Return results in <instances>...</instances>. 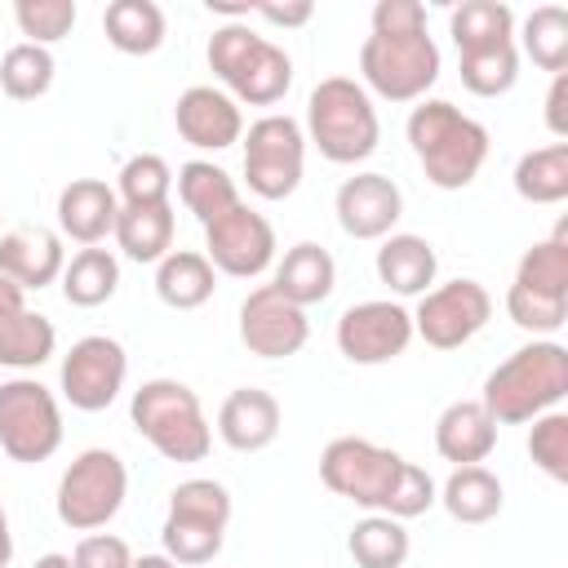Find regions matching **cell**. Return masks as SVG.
Masks as SVG:
<instances>
[{"mask_svg":"<svg viewBox=\"0 0 568 568\" xmlns=\"http://www.w3.org/2000/svg\"><path fill=\"white\" fill-rule=\"evenodd\" d=\"M280 435V399L262 386H235L217 408V439L235 453H262Z\"/></svg>","mask_w":568,"mask_h":568,"instance_id":"cell-21","label":"cell"},{"mask_svg":"<svg viewBox=\"0 0 568 568\" xmlns=\"http://www.w3.org/2000/svg\"><path fill=\"white\" fill-rule=\"evenodd\" d=\"M75 18H80L75 13V0H18L13 4L18 31L27 36V44H40V49L67 40L71 27H75Z\"/></svg>","mask_w":568,"mask_h":568,"instance_id":"cell-39","label":"cell"},{"mask_svg":"<svg viewBox=\"0 0 568 568\" xmlns=\"http://www.w3.org/2000/svg\"><path fill=\"white\" fill-rule=\"evenodd\" d=\"M62 266H67V248H62V235L58 231H44V226H13L0 235V275L13 280L22 293H40L49 284L62 280Z\"/></svg>","mask_w":568,"mask_h":568,"instance_id":"cell-19","label":"cell"},{"mask_svg":"<svg viewBox=\"0 0 568 568\" xmlns=\"http://www.w3.org/2000/svg\"><path fill=\"white\" fill-rule=\"evenodd\" d=\"M564 395H568V346L555 337H532L484 377L479 404L497 426H524L559 408Z\"/></svg>","mask_w":568,"mask_h":568,"instance_id":"cell-2","label":"cell"},{"mask_svg":"<svg viewBox=\"0 0 568 568\" xmlns=\"http://www.w3.org/2000/svg\"><path fill=\"white\" fill-rule=\"evenodd\" d=\"M71 568H133V550L115 532H84L71 550Z\"/></svg>","mask_w":568,"mask_h":568,"instance_id":"cell-42","label":"cell"},{"mask_svg":"<svg viewBox=\"0 0 568 568\" xmlns=\"http://www.w3.org/2000/svg\"><path fill=\"white\" fill-rule=\"evenodd\" d=\"M53 346H58V328L49 315L31 311L27 302L0 311V368L13 373L40 368L44 359H53Z\"/></svg>","mask_w":568,"mask_h":568,"instance_id":"cell-26","label":"cell"},{"mask_svg":"<svg viewBox=\"0 0 568 568\" xmlns=\"http://www.w3.org/2000/svg\"><path fill=\"white\" fill-rule=\"evenodd\" d=\"M173 169L164 155H129L120 169V204H169Z\"/></svg>","mask_w":568,"mask_h":568,"instance_id":"cell-40","label":"cell"},{"mask_svg":"<svg viewBox=\"0 0 568 568\" xmlns=\"http://www.w3.org/2000/svg\"><path fill=\"white\" fill-rule=\"evenodd\" d=\"M306 337H311L306 311L293 306L288 297H280L271 284H257L240 302V342L257 359H288L306 346Z\"/></svg>","mask_w":568,"mask_h":568,"instance_id":"cell-16","label":"cell"},{"mask_svg":"<svg viewBox=\"0 0 568 568\" xmlns=\"http://www.w3.org/2000/svg\"><path fill=\"white\" fill-rule=\"evenodd\" d=\"M364 93L386 102H422L439 80V44L426 27L417 31H368L359 44Z\"/></svg>","mask_w":568,"mask_h":568,"instance_id":"cell-7","label":"cell"},{"mask_svg":"<svg viewBox=\"0 0 568 568\" xmlns=\"http://www.w3.org/2000/svg\"><path fill=\"white\" fill-rule=\"evenodd\" d=\"M333 213L351 240H386L404 217V191L386 173H355L337 186Z\"/></svg>","mask_w":568,"mask_h":568,"instance_id":"cell-17","label":"cell"},{"mask_svg":"<svg viewBox=\"0 0 568 568\" xmlns=\"http://www.w3.org/2000/svg\"><path fill=\"white\" fill-rule=\"evenodd\" d=\"M248 18H262L271 27H306L315 18V4L311 0H293V4H253Z\"/></svg>","mask_w":568,"mask_h":568,"instance_id":"cell-44","label":"cell"},{"mask_svg":"<svg viewBox=\"0 0 568 568\" xmlns=\"http://www.w3.org/2000/svg\"><path fill=\"white\" fill-rule=\"evenodd\" d=\"M115 213H120V195L102 178H71L58 191V231L62 240H75L84 248L102 244L115 231Z\"/></svg>","mask_w":568,"mask_h":568,"instance_id":"cell-20","label":"cell"},{"mask_svg":"<svg viewBox=\"0 0 568 568\" xmlns=\"http://www.w3.org/2000/svg\"><path fill=\"white\" fill-rule=\"evenodd\" d=\"M53 71H58V62H53L49 49L18 40L0 58V89L13 102H36V98H44L53 89Z\"/></svg>","mask_w":568,"mask_h":568,"instance_id":"cell-36","label":"cell"},{"mask_svg":"<svg viewBox=\"0 0 568 568\" xmlns=\"http://www.w3.org/2000/svg\"><path fill=\"white\" fill-rule=\"evenodd\" d=\"M102 31H106V44L129 53V58H146L164 44V9L155 0H111L102 9Z\"/></svg>","mask_w":568,"mask_h":568,"instance_id":"cell-29","label":"cell"},{"mask_svg":"<svg viewBox=\"0 0 568 568\" xmlns=\"http://www.w3.org/2000/svg\"><path fill=\"white\" fill-rule=\"evenodd\" d=\"M519 44H524V53L532 58V67H541V71H550V75L568 71V9H559V4H537V9L524 18V27H519Z\"/></svg>","mask_w":568,"mask_h":568,"instance_id":"cell-37","label":"cell"},{"mask_svg":"<svg viewBox=\"0 0 568 568\" xmlns=\"http://www.w3.org/2000/svg\"><path fill=\"white\" fill-rule=\"evenodd\" d=\"M124 377H129V355L115 337L106 333H89L80 342H71V351L62 355V368H58V390L71 408L80 413H102L120 399L124 390Z\"/></svg>","mask_w":568,"mask_h":568,"instance_id":"cell-13","label":"cell"},{"mask_svg":"<svg viewBox=\"0 0 568 568\" xmlns=\"http://www.w3.org/2000/svg\"><path fill=\"white\" fill-rule=\"evenodd\" d=\"M31 568H71V555H58V550H49V555H40Z\"/></svg>","mask_w":568,"mask_h":568,"instance_id":"cell-49","label":"cell"},{"mask_svg":"<svg viewBox=\"0 0 568 568\" xmlns=\"http://www.w3.org/2000/svg\"><path fill=\"white\" fill-rule=\"evenodd\" d=\"M9 559H13V532H9V515L0 506V568H9Z\"/></svg>","mask_w":568,"mask_h":568,"instance_id":"cell-47","label":"cell"},{"mask_svg":"<svg viewBox=\"0 0 568 568\" xmlns=\"http://www.w3.org/2000/svg\"><path fill=\"white\" fill-rule=\"evenodd\" d=\"M204 257L231 280H257L275 262V226L240 200L204 226Z\"/></svg>","mask_w":568,"mask_h":568,"instance_id":"cell-15","label":"cell"},{"mask_svg":"<svg viewBox=\"0 0 568 568\" xmlns=\"http://www.w3.org/2000/svg\"><path fill=\"white\" fill-rule=\"evenodd\" d=\"M178 200L186 204V213H195L200 226H209L213 217H222L226 209L240 204V186L235 178L213 164V160H186L178 169Z\"/></svg>","mask_w":568,"mask_h":568,"instance_id":"cell-30","label":"cell"},{"mask_svg":"<svg viewBox=\"0 0 568 568\" xmlns=\"http://www.w3.org/2000/svg\"><path fill=\"white\" fill-rule=\"evenodd\" d=\"M217 288V271L200 248H173L155 262V297L173 311H200Z\"/></svg>","mask_w":568,"mask_h":568,"instance_id":"cell-27","label":"cell"},{"mask_svg":"<svg viewBox=\"0 0 568 568\" xmlns=\"http://www.w3.org/2000/svg\"><path fill=\"white\" fill-rule=\"evenodd\" d=\"M133 568H178V564L160 550V555H138V559H133Z\"/></svg>","mask_w":568,"mask_h":568,"instance_id":"cell-48","label":"cell"},{"mask_svg":"<svg viewBox=\"0 0 568 568\" xmlns=\"http://www.w3.org/2000/svg\"><path fill=\"white\" fill-rule=\"evenodd\" d=\"M346 550L355 559V568H404L413 541L408 528L390 515H364L351 532H346Z\"/></svg>","mask_w":568,"mask_h":568,"instance_id":"cell-35","label":"cell"},{"mask_svg":"<svg viewBox=\"0 0 568 568\" xmlns=\"http://www.w3.org/2000/svg\"><path fill=\"white\" fill-rule=\"evenodd\" d=\"M22 302H27V293H22L13 280H4V275H0V311H9V306H22Z\"/></svg>","mask_w":568,"mask_h":568,"instance_id":"cell-46","label":"cell"},{"mask_svg":"<svg viewBox=\"0 0 568 568\" xmlns=\"http://www.w3.org/2000/svg\"><path fill=\"white\" fill-rule=\"evenodd\" d=\"M528 457L532 466L555 479V484H568V413L550 408L541 417H532V430H528Z\"/></svg>","mask_w":568,"mask_h":568,"instance_id":"cell-41","label":"cell"},{"mask_svg":"<svg viewBox=\"0 0 568 568\" xmlns=\"http://www.w3.org/2000/svg\"><path fill=\"white\" fill-rule=\"evenodd\" d=\"M368 22L373 31H417L426 27V9L417 0H377Z\"/></svg>","mask_w":568,"mask_h":568,"instance_id":"cell-43","label":"cell"},{"mask_svg":"<svg viewBox=\"0 0 568 568\" xmlns=\"http://www.w3.org/2000/svg\"><path fill=\"white\" fill-rule=\"evenodd\" d=\"M510 284L524 288V293H541V297H564L568 302V222H559L550 240H537L519 257Z\"/></svg>","mask_w":568,"mask_h":568,"instance_id":"cell-34","label":"cell"},{"mask_svg":"<svg viewBox=\"0 0 568 568\" xmlns=\"http://www.w3.org/2000/svg\"><path fill=\"white\" fill-rule=\"evenodd\" d=\"M457 71H462V84L475 98H501L519 80V49L510 40V44H488V49L457 53Z\"/></svg>","mask_w":568,"mask_h":568,"instance_id":"cell-38","label":"cell"},{"mask_svg":"<svg viewBox=\"0 0 568 568\" xmlns=\"http://www.w3.org/2000/svg\"><path fill=\"white\" fill-rule=\"evenodd\" d=\"M546 129L564 142L568 138V71H559L550 80V93H546Z\"/></svg>","mask_w":568,"mask_h":568,"instance_id":"cell-45","label":"cell"},{"mask_svg":"<svg viewBox=\"0 0 568 568\" xmlns=\"http://www.w3.org/2000/svg\"><path fill=\"white\" fill-rule=\"evenodd\" d=\"M320 479L328 493L364 506L368 515H390V519H417L435 506L439 484L404 462L395 448H382L364 435H337L320 453Z\"/></svg>","mask_w":568,"mask_h":568,"instance_id":"cell-1","label":"cell"},{"mask_svg":"<svg viewBox=\"0 0 568 568\" xmlns=\"http://www.w3.org/2000/svg\"><path fill=\"white\" fill-rule=\"evenodd\" d=\"M333 337H337V351L359 368L390 364L413 342V315L390 297H368V302H355L342 311Z\"/></svg>","mask_w":568,"mask_h":568,"instance_id":"cell-14","label":"cell"},{"mask_svg":"<svg viewBox=\"0 0 568 568\" xmlns=\"http://www.w3.org/2000/svg\"><path fill=\"white\" fill-rule=\"evenodd\" d=\"M244 142V182L257 200H288L302 186L306 169V133L293 115H262L248 124Z\"/></svg>","mask_w":568,"mask_h":568,"instance_id":"cell-11","label":"cell"},{"mask_svg":"<svg viewBox=\"0 0 568 568\" xmlns=\"http://www.w3.org/2000/svg\"><path fill=\"white\" fill-rule=\"evenodd\" d=\"M448 36L457 53L488 49V44H510L515 40V9L501 0H462L448 13Z\"/></svg>","mask_w":568,"mask_h":568,"instance_id":"cell-33","label":"cell"},{"mask_svg":"<svg viewBox=\"0 0 568 568\" xmlns=\"http://www.w3.org/2000/svg\"><path fill=\"white\" fill-rule=\"evenodd\" d=\"M404 133H408V146H413L426 182L439 191L470 186L488 160V129L444 98H422L408 111Z\"/></svg>","mask_w":568,"mask_h":568,"instance_id":"cell-3","label":"cell"},{"mask_svg":"<svg viewBox=\"0 0 568 568\" xmlns=\"http://www.w3.org/2000/svg\"><path fill=\"white\" fill-rule=\"evenodd\" d=\"M231 524V493L217 479H182L169 493V515L160 524L164 555L178 568H204L222 555Z\"/></svg>","mask_w":568,"mask_h":568,"instance_id":"cell-8","label":"cell"},{"mask_svg":"<svg viewBox=\"0 0 568 568\" xmlns=\"http://www.w3.org/2000/svg\"><path fill=\"white\" fill-rule=\"evenodd\" d=\"M129 497V470L111 448H84L58 479L53 510L71 532L106 528Z\"/></svg>","mask_w":568,"mask_h":568,"instance_id":"cell-9","label":"cell"},{"mask_svg":"<svg viewBox=\"0 0 568 568\" xmlns=\"http://www.w3.org/2000/svg\"><path fill=\"white\" fill-rule=\"evenodd\" d=\"M173 124H178V138L195 151H226L244 138L240 102L226 89H213V84L182 89L178 106H173Z\"/></svg>","mask_w":568,"mask_h":568,"instance_id":"cell-18","label":"cell"},{"mask_svg":"<svg viewBox=\"0 0 568 568\" xmlns=\"http://www.w3.org/2000/svg\"><path fill=\"white\" fill-rule=\"evenodd\" d=\"M173 231H178L173 204H120L111 235L129 262L151 266L173 253Z\"/></svg>","mask_w":568,"mask_h":568,"instance_id":"cell-25","label":"cell"},{"mask_svg":"<svg viewBox=\"0 0 568 568\" xmlns=\"http://www.w3.org/2000/svg\"><path fill=\"white\" fill-rule=\"evenodd\" d=\"M129 422L164 462H178V466L204 462L213 448V426L200 408V395L178 377L142 382L129 399Z\"/></svg>","mask_w":568,"mask_h":568,"instance_id":"cell-4","label":"cell"},{"mask_svg":"<svg viewBox=\"0 0 568 568\" xmlns=\"http://www.w3.org/2000/svg\"><path fill=\"white\" fill-rule=\"evenodd\" d=\"M271 288H275L280 297H288L293 306L306 311V306L324 302V297L337 288V262H333V253H328L324 244L302 240V244H293V248L280 257Z\"/></svg>","mask_w":568,"mask_h":568,"instance_id":"cell-24","label":"cell"},{"mask_svg":"<svg viewBox=\"0 0 568 568\" xmlns=\"http://www.w3.org/2000/svg\"><path fill=\"white\" fill-rule=\"evenodd\" d=\"M62 297L71 302V306H80V311H93V306H102V302H111L115 297V288H120V262H115V253L111 248H80L67 266H62Z\"/></svg>","mask_w":568,"mask_h":568,"instance_id":"cell-31","label":"cell"},{"mask_svg":"<svg viewBox=\"0 0 568 568\" xmlns=\"http://www.w3.org/2000/svg\"><path fill=\"white\" fill-rule=\"evenodd\" d=\"M408 315H413V337H422L430 351H457L484 333V324L493 320V297L479 280L457 275L448 284L426 288L417 297V311Z\"/></svg>","mask_w":568,"mask_h":568,"instance_id":"cell-12","label":"cell"},{"mask_svg":"<svg viewBox=\"0 0 568 568\" xmlns=\"http://www.w3.org/2000/svg\"><path fill=\"white\" fill-rule=\"evenodd\" d=\"M62 448V408L58 395L36 377L0 382V453L9 462L36 466Z\"/></svg>","mask_w":568,"mask_h":568,"instance_id":"cell-10","label":"cell"},{"mask_svg":"<svg viewBox=\"0 0 568 568\" xmlns=\"http://www.w3.org/2000/svg\"><path fill=\"white\" fill-rule=\"evenodd\" d=\"M448 519L457 524H488L501 515V479L488 470V466H453V475L439 484V497H435Z\"/></svg>","mask_w":568,"mask_h":568,"instance_id":"cell-28","label":"cell"},{"mask_svg":"<svg viewBox=\"0 0 568 568\" xmlns=\"http://www.w3.org/2000/svg\"><path fill=\"white\" fill-rule=\"evenodd\" d=\"M515 195L528 204H559L568 200V142H550L537 151H524L515 160Z\"/></svg>","mask_w":568,"mask_h":568,"instance_id":"cell-32","label":"cell"},{"mask_svg":"<svg viewBox=\"0 0 568 568\" xmlns=\"http://www.w3.org/2000/svg\"><path fill=\"white\" fill-rule=\"evenodd\" d=\"M373 271L377 280L395 293V297H422L426 288H435V275H439V253L426 235H413V231H390L373 257Z\"/></svg>","mask_w":568,"mask_h":568,"instance_id":"cell-22","label":"cell"},{"mask_svg":"<svg viewBox=\"0 0 568 568\" xmlns=\"http://www.w3.org/2000/svg\"><path fill=\"white\" fill-rule=\"evenodd\" d=\"M306 142L328 164H359L382 142V120L373 98L351 75H328L306 98Z\"/></svg>","mask_w":568,"mask_h":568,"instance_id":"cell-5","label":"cell"},{"mask_svg":"<svg viewBox=\"0 0 568 568\" xmlns=\"http://www.w3.org/2000/svg\"><path fill=\"white\" fill-rule=\"evenodd\" d=\"M204 58L235 102L275 106L293 89V58L266 36H257L248 22H222L209 36Z\"/></svg>","mask_w":568,"mask_h":568,"instance_id":"cell-6","label":"cell"},{"mask_svg":"<svg viewBox=\"0 0 568 568\" xmlns=\"http://www.w3.org/2000/svg\"><path fill=\"white\" fill-rule=\"evenodd\" d=\"M497 448V422L484 413L479 399H453L435 417V453L453 466H484Z\"/></svg>","mask_w":568,"mask_h":568,"instance_id":"cell-23","label":"cell"}]
</instances>
